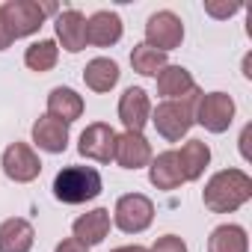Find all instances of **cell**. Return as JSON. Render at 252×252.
Here are the masks:
<instances>
[{"mask_svg":"<svg viewBox=\"0 0 252 252\" xmlns=\"http://www.w3.org/2000/svg\"><path fill=\"white\" fill-rule=\"evenodd\" d=\"M0 15H3L12 39H24L39 33V27L45 24V15H57L54 3H36V0H6L0 6Z\"/></svg>","mask_w":252,"mask_h":252,"instance_id":"4","label":"cell"},{"mask_svg":"<svg viewBox=\"0 0 252 252\" xmlns=\"http://www.w3.org/2000/svg\"><path fill=\"white\" fill-rule=\"evenodd\" d=\"M119 119L125 125V131L131 134H143V128L152 119V101H149V92L140 89V86H131L125 89L122 98H119Z\"/></svg>","mask_w":252,"mask_h":252,"instance_id":"8","label":"cell"},{"mask_svg":"<svg viewBox=\"0 0 252 252\" xmlns=\"http://www.w3.org/2000/svg\"><path fill=\"white\" fill-rule=\"evenodd\" d=\"M205 12L214 18H228L234 12H240V3H205Z\"/></svg>","mask_w":252,"mask_h":252,"instance_id":"26","label":"cell"},{"mask_svg":"<svg viewBox=\"0 0 252 252\" xmlns=\"http://www.w3.org/2000/svg\"><path fill=\"white\" fill-rule=\"evenodd\" d=\"M131 65H134V71L143 74V77H158L169 63H166V54H160V51H155V48H149V45L143 42V45H134V51H131Z\"/></svg>","mask_w":252,"mask_h":252,"instance_id":"23","label":"cell"},{"mask_svg":"<svg viewBox=\"0 0 252 252\" xmlns=\"http://www.w3.org/2000/svg\"><path fill=\"white\" fill-rule=\"evenodd\" d=\"M33 143L48 152V155H60L68 149V125L54 119V116H39L36 125H33Z\"/></svg>","mask_w":252,"mask_h":252,"instance_id":"12","label":"cell"},{"mask_svg":"<svg viewBox=\"0 0 252 252\" xmlns=\"http://www.w3.org/2000/svg\"><path fill=\"white\" fill-rule=\"evenodd\" d=\"M249 137H252V125H246V128H243V134H240V155L249 160L252 155H249Z\"/></svg>","mask_w":252,"mask_h":252,"instance_id":"29","label":"cell"},{"mask_svg":"<svg viewBox=\"0 0 252 252\" xmlns=\"http://www.w3.org/2000/svg\"><path fill=\"white\" fill-rule=\"evenodd\" d=\"M175 158H178V166H181L184 181H196V178H202L205 166L211 163V149L202 140H187L181 146V152H175Z\"/></svg>","mask_w":252,"mask_h":252,"instance_id":"19","label":"cell"},{"mask_svg":"<svg viewBox=\"0 0 252 252\" xmlns=\"http://www.w3.org/2000/svg\"><path fill=\"white\" fill-rule=\"evenodd\" d=\"M54 27H57L60 45H63L68 54H80V51L86 48V18H83L80 9H65V12H60L57 21H54Z\"/></svg>","mask_w":252,"mask_h":252,"instance_id":"13","label":"cell"},{"mask_svg":"<svg viewBox=\"0 0 252 252\" xmlns=\"http://www.w3.org/2000/svg\"><path fill=\"white\" fill-rule=\"evenodd\" d=\"M252 199V178L243 169H220L205 184L202 202L214 214H231Z\"/></svg>","mask_w":252,"mask_h":252,"instance_id":"1","label":"cell"},{"mask_svg":"<svg viewBox=\"0 0 252 252\" xmlns=\"http://www.w3.org/2000/svg\"><path fill=\"white\" fill-rule=\"evenodd\" d=\"M54 252H89L83 243H77L74 237H68V240H63V243H57V249Z\"/></svg>","mask_w":252,"mask_h":252,"instance_id":"27","label":"cell"},{"mask_svg":"<svg viewBox=\"0 0 252 252\" xmlns=\"http://www.w3.org/2000/svg\"><path fill=\"white\" fill-rule=\"evenodd\" d=\"M71 231H74V240L83 243L86 249L89 246H98L107 237V231H110V211L107 208H95V211L77 217L74 225H71Z\"/></svg>","mask_w":252,"mask_h":252,"instance_id":"15","label":"cell"},{"mask_svg":"<svg viewBox=\"0 0 252 252\" xmlns=\"http://www.w3.org/2000/svg\"><path fill=\"white\" fill-rule=\"evenodd\" d=\"M101 172L95 166H65L54 178V196L65 205H83L101 196Z\"/></svg>","mask_w":252,"mask_h":252,"instance_id":"3","label":"cell"},{"mask_svg":"<svg viewBox=\"0 0 252 252\" xmlns=\"http://www.w3.org/2000/svg\"><path fill=\"white\" fill-rule=\"evenodd\" d=\"M149 252H187V243L178 234H163V237L155 240V246Z\"/></svg>","mask_w":252,"mask_h":252,"instance_id":"25","label":"cell"},{"mask_svg":"<svg viewBox=\"0 0 252 252\" xmlns=\"http://www.w3.org/2000/svg\"><path fill=\"white\" fill-rule=\"evenodd\" d=\"M149 181H152L158 190H175V187L187 184L184 175H181V166H178L175 149H169V152L152 158V163H149Z\"/></svg>","mask_w":252,"mask_h":252,"instance_id":"16","label":"cell"},{"mask_svg":"<svg viewBox=\"0 0 252 252\" xmlns=\"http://www.w3.org/2000/svg\"><path fill=\"white\" fill-rule=\"evenodd\" d=\"M12 42H15V39H12V33H9V27H6V21H3V15H0V51H6Z\"/></svg>","mask_w":252,"mask_h":252,"instance_id":"28","label":"cell"},{"mask_svg":"<svg viewBox=\"0 0 252 252\" xmlns=\"http://www.w3.org/2000/svg\"><path fill=\"white\" fill-rule=\"evenodd\" d=\"M3 172H6V178H12L15 184H27V181H36V178H39L42 160H39V155H36L27 143H12V146L3 152Z\"/></svg>","mask_w":252,"mask_h":252,"instance_id":"10","label":"cell"},{"mask_svg":"<svg viewBox=\"0 0 252 252\" xmlns=\"http://www.w3.org/2000/svg\"><path fill=\"white\" fill-rule=\"evenodd\" d=\"M122 39V18L110 9L95 12L92 18H86V45L95 48H110Z\"/></svg>","mask_w":252,"mask_h":252,"instance_id":"14","label":"cell"},{"mask_svg":"<svg viewBox=\"0 0 252 252\" xmlns=\"http://www.w3.org/2000/svg\"><path fill=\"white\" fill-rule=\"evenodd\" d=\"M113 160L122 166V169H143L152 163V146L143 134H116V155Z\"/></svg>","mask_w":252,"mask_h":252,"instance_id":"11","label":"cell"},{"mask_svg":"<svg viewBox=\"0 0 252 252\" xmlns=\"http://www.w3.org/2000/svg\"><path fill=\"white\" fill-rule=\"evenodd\" d=\"M48 116L71 125V122H77L83 116V98L74 89H68V86H57L48 95Z\"/></svg>","mask_w":252,"mask_h":252,"instance_id":"18","label":"cell"},{"mask_svg":"<svg viewBox=\"0 0 252 252\" xmlns=\"http://www.w3.org/2000/svg\"><path fill=\"white\" fill-rule=\"evenodd\" d=\"M243 74H246V77H252V57H246V60H243Z\"/></svg>","mask_w":252,"mask_h":252,"instance_id":"31","label":"cell"},{"mask_svg":"<svg viewBox=\"0 0 252 252\" xmlns=\"http://www.w3.org/2000/svg\"><path fill=\"white\" fill-rule=\"evenodd\" d=\"M119 74H122L119 65L113 60H107V57H95L83 68V80H86V86L92 92H110L119 83Z\"/></svg>","mask_w":252,"mask_h":252,"instance_id":"20","label":"cell"},{"mask_svg":"<svg viewBox=\"0 0 252 252\" xmlns=\"http://www.w3.org/2000/svg\"><path fill=\"white\" fill-rule=\"evenodd\" d=\"M36 240V231L27 220L12 217L0 222V252H30Z\"/></svg>","mask_w":252,"mask_h":252,"instance_id":"17","label":"cell"},{"mask_svg":"<svg viewBox=\"0 0 252 252\" xmlns=\"http://www.w3.org/2000/svg\"><path fill=\"white\" fill-rule=\"evenodd\" d=\"M199 89H190L184 98H175V101H163L152 110V119L158 134L166 140V143H178L181 137H187V131L196 125V101H199Z\"/></svg>","mask_w":252,"mask_h":252,"instance_id":"2","label":"cell"},{"mask_svg":"<svg viewBox=\"0 0 252 252\" xmlns=\"http://www.w3.org/2000/svg\"><path fill=\"white\" fill-rule=\"evenodd\" d=\"M208 252H249V237L243 225H217L208 237Z\"/></svg>","mask_w":252,"mask_h":252,"instance_id":"21","label":"cell"},{"mask_svg":"<svg viewBox=\"0 0 252 252\" xmlns=\"http://www.w3.org/2000/svg\"><path fill=\"white\" fill-rule=\"evenodd\" d=\"M184 42V24L175 12L163 9V12H155L146 24V45L160 51V54H169L175 48H181Z\"/></svg>","mask_w":252,"mask_h":252,"instance_id":"7","label":"cell"},{"mask_svg":"<svg viewBox=\"0 0 252 252\" xmlns=\"http://www.w3.org/2000/svg\"><path fill=\"white\" fill-rule=\"evenodd\" d=\"M155 220V202L143 193H128L116 202L113 211V222L125 231V234H140L152 225Z\"/></svg>","mask_w":252,"mask_h":252,"instance_id":"5","label":"cell"},{"mask_svg":"<svg viewBox=\"0 0 252 252\" xmlns=\"http://www.w3.org/2000/svg\"><path fill=\"white\" fill-rule=\"evenodd\" d=\"M190 89H196V83H193V74H190L184 65H166V68L158 74V92H160L166 101L184 98Z\"/></svg>","mask_w":252,"mask_h":252,"instance_id":"22","label":"cell"},{"mask_svg":"<svg viewBox=\"0 0 252 252\" xmlns=\"http://www.w3.org/2000/svg\"><path fill=\"white\" fill-rule=\"evenodd\" d=\"M234 119V98L225 92H202L196 101V122L211 134L228 131V125Z\"/></svg>","mask_w":252,"mask_h":252,"instance_id":"6","label":"cell"},{"mask_svg":"<svg viewBox=\"0 0 252 252\" xmlns=\"http://www.w3.org/2000/svg\"><path fill=\"white\" fill-rule=\"evenodd\" d=\"M77 152L89 160H98V163H110L113 155H116V131L104 122H92L86 125V131L80 134V143H77Z\"/></svg>","mask_w":252,"mask_h":252,"instance_id":"9","label":"cell"},{"mask_svg":"<svg viewBox=\"0 0 252 252\" xmlns=\"http://www.w3.org/2000/svg\"><path fill=\"white\" fill-rule=\"evenodd\" d=\"M113 252H149L146 246H119V249H113Z\"/></svg>","mask_w":252,"mask_h":252,"instance_id":"30","label":"cell"},{"mask_svg":"<svg viewBox=\"0 0 252 252\" xmlns=\"http://www.w3.org/2000/svg\"><path fill=\"white\" fill-rule=\"evenodd\" d=\"M57 60H60V48H57L54 39H39L24 54V63H27L30 71H51L57 65Z\"/></svg>","mask_w":252,"mask_h":252,"instance_id":"24","label":"cell"}]
</instances>
